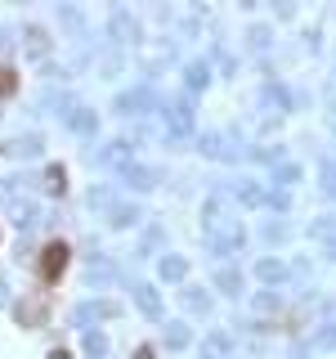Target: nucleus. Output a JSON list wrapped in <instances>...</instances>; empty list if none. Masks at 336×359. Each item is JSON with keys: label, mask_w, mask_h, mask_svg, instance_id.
I'll use <instances>...</instances> for the list:
<instances>
[{"label": "nucleus", "mask_w": 336, "mask_h": 359, "mask_svg": "<svg viewBox=\"0 0 336 359\" xmlns=\"http://www.w3.org/2000/svg\"><path fill=\"white\" fill-rule=\"evenodd\" d=\"M14 90H18V72L0 63V94H14Z\"/></svg>", "instance_id": "2"}, {"label": "nucleus", "mask_w": 336, "mask_h": 359, "mask_svg": "<svg viewBox=\"0 0 336 359\" xmlns=\"http://www.w3.org/2000/svg\"><path fill=\"white\" fill-rule=\"evenodd\" d=\"M50 359H72V355H67V351H54V355H50Z\"/></svg>", "instance_id": "3"}, {"label": "nucleus", "mask_w": 336, "mask_h": 359, "mask_svg": "<svg viewBox=\"0 0 336 359\" xmlns=\"http://www.w3.org/2000/svg\"><path fill=\"white\" fill-rule=\"evenodd\" d=\"M67 270V243H50L41 252V279L45 283H59V274Z\"/></svg>", "instance_id": "1"}]
</instances>
